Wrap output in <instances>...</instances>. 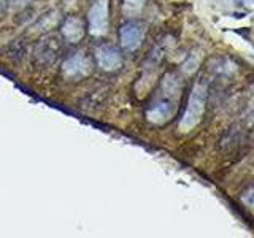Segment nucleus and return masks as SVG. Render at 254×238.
I'll list each match as a JSON object with an SVG mask.
<instances>
[{
  "instance_id": "2",
  "label": "nucleus",
  "mask_w": 254,
  "mask_h": 238,
  "mask_svg": "<svg viewBox=\"0 0 254 238\" xmlns=\"http://www.w3.org/2000/svg\"><path fill=\"white\" fill-rule=\"evenodd\" d=\"M89 32L95 37L107 34L108 30V0H95L92 3L89 14Z\"/></svg>"
},
{
  "instance_id": "8",
  "label": "nucleus",
  "mask_w": 254,
  "mask_h": 238,
  "mask_svg": "<svg viewBox=\"0 0 254 238\" xmlns=\"http://www.w3.org/2000/svg\"><path fill=\"white\" fill-rule=\"evenodd\" d=\"M146 0H124V5H123V10L127 14H132V13H137L141 10V6L145 5Z\"/></svg>"
},
{
  "instance_id": "4",
  "label": "nucleus",
  "mask_w": 254,
  "mask_h": 238,
  "mask_svg": "<svg viewBox=\"0 0 254 238\" xmlns=\"http://www.w3.org/2000/svg\"><path fill=\"white\" fill-rule=\"evenodd\" d=\"M91 62L83 54H75L62 63V73L68 79H79L91 73Z\"/></svg>"
},
{
  "instance_id": "3",
  "label": "nucleus",
  "mask_w": 254,
  "mask_h": 238,
  "mask_svg": "<svg viewBox=\"0 0 254 238\" xmlns=\"http://www.w3.org/2000/svg\"><path fill=\"white\" fill-rule=\"evenodd\" d=\"M143 35H145V30H143L141 24L137 21H129L123 24L121 29H119V43H121L123 50L135 51L140 48Z\"/></svg>"
},
{
  "instance_id": "10",
  "label": "nucleus",
  "mask_w": 254,
  "mask_h": 238,
  "mask_svg": "<svg viewBox=\"0 0 254 238\" xmlns=\"http://www.w3.org/2000/svg\"><path fill=\"white\" fill-rule=\"evenodd\" d=\"M2 2H3V0H0V3H2Z\"/></svg>"
},
{
  "instance_id": "1",
  "label": "nucleus",
  "mask_w": 254,
  "mask_h": 238,
  "mask_svg": "<svg viewBox=\"0 0 254 238\" xmlns=\"http://www.w3.org/2000/svg\"><path fill=\"white\" fill-rule=\"evenodd\" d=\"M205 97H206V89L205 86L202 84H197L192 92H190V97H189V105L186 108V113L183 116L180 127L183 130H189L200 121V118L203 115V110H205Z\"/></svg>"
},
{
  "instance_id": "5",
  "label": "nucleus",
  "mask_w": 254,
  "mask_h": 238,
  "mask_svg": "<svg viewBox=\"0 0 254 238\" xmlns=\"http://www.w3.org/2000/svg\"><path fill=\"white\" fill-rule=\"evenodd\" d=\"M95 60L105 71H115L123 65V56L111 45H102L95 50Z\"/></svg>"
},
{
  "instance_id": "9",
  "label": "nucleus",
  "mask_w": 254,
  "mask_h": 238,
  "mask_svg": "<svg viewBox=\"0 0 254 238\" xmlns=\"http://www.w3.org/2000/svg\"><path fill=\"white\" fill-rule=\"evenodd\" d=\"M243 202L246 203V206H248V208L254 210V187H251L248 192L243 195Z\"/></svg>"
},
{
  "instance_id": "6",
  "label": "nucleus",
  "mask_w": 254,
  "mask_h": 238,
  "mask_svg": "<svg viewBox=\"0 0 254 238\" xmlns=\"http://www.w3.org/2000/svg\"><path fill=\"white\" fill-rule=\"evenodd\" d=\"M62 35L70 43H78L84 37V22L75 16L67 18L65 22L62 24Z\"/></svg>"
},
{
  "instance_id": "7",
  "label": "nucleus",
  "mask_w": 254,
  "mask_h": 238,
  "mask_svg": "<svg viewBox=\"0 0 254 238\" xmlns=\"http://www.w3.org/2000/svg\"><path fill=\"white\" fill-rule=\"evenodd\" d=\"M173 113V105L170 100H162L148 111V119L153 122H164Z\"/></svg>"
}]
</instances>
